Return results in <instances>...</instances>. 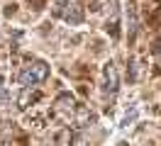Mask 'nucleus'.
Returning <instances> with one entry per match:
<instances>
[{
	"instance_id": "4",
	"label": "nucleus",
	"mask_w": 161,
	"mask_h": 146,
	"mask_svg": "<svg viewBox=\"0 0 161 146\" xmlns=\"http://www.w3.org/2000/svg\"><path fill=\"white\" fill-rule=\"evenodd\" d=\"M8 100V90H5V85H3V78H0V105Z\"/></svg>"
},
{
	"instance_id": "6",
	"label": "nucleus",
	"mask_w": 161,
	"mask_h": 146,
	"mask_svg": "<svg viewBox=\"0 0 161 146\" xmlns=\"http://www.w3.org/2000/svg\"><path fill=\"white\" fill-rule=\"evenodd\" d=\"M120 146H130V144H120Z\"/></svg>"
},
{
	"instance_id": "5",
	"label": "nucleus",
	"mask_w": 161,
	"mask_h": 146,
	"mask_svg": "<svg viewBox=\"0 0 161 146\" xmlns=\"http://www.w3.org/2000/svg\"><path fill=\"white\" fill-rule=\"evenodd\" d=\"M159 61H161V51H159Z\"/></svg>"
},
{
	"instance_id": "1",
	"label": "nucleus",
	"mask_w": 161,
	"mask_h": 146,
	"mask_svg": "<svg viewBox=\"0 0 161 146\" xmlns=\"http://www.w3.org/2000/svg\"><path fill=\"white\" fill-rule=\"evenodd\" d=\"M47 76H49V66L44 61H34V63H27L20 71L17 80H20L22 88H32V85H39L42 80H47Z\"/></svg>"
},
{
	"instance_id": "2",
	"label": "nucleus",
	"mask_w": 161,
	"mask_h": 146,
	"mask_svg": "<svg viewBox=\"0 0 161 146\" xmlns=\"http://www.w3.org/2000/svg\"><path fill=\"white\" fill-rule=\"evenodd\" d=\"M117 88H120V76H117V66L115 63H105V93H110L115 95L117 93Z\"/></svg>"
},
{
	"instance_id": "3",
	"label": "nucleus",
	"mask_w": 161,
	"mask_h": 146,
	"mask_svg": "<svg viewBox=\"0 0 161 146\" xmlns=\"http://www.w3.org/2000/svg\"><path fill=\"white\" fill-rule=\"evenodd\" d=\"M64 19L71 22V24H80L83 22V10H80L78 3H64Z\"/></svg>"
}]
</instances>
